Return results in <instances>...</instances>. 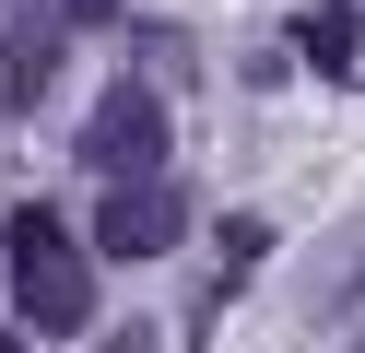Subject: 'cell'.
Listing matches in <instances>:
<instances>
[{"label":"cell","instance_id":"2","mask_svg":"<svg viewBox=\"0 0 365 353\" xmlns=\"http://www.w3.org/2000/svg\"><path fill=\"white\" fill-rule=\"evenodd\" d=\"M165 141H177V118H165V94H153V83H118L95 118H83V165H95L106 188L165 177Z\"/></svg>","mask_w":365,"mask_h":353},{"label":"cell","instance_id":"7","mask_svg":"<svg viewBox=\"0 0 365 353\" xmlns=\"http://www.w3.org/2000/svg\"><path fill=\"white\" fill-rule=\"evenodd\" d=\"M59 24H83V36H95V24H118V0H48Z\"/></svg>","mask_w":365,"mask_h":353},{"label":"cell","instance_id":"3","mask_svg":"<svg viewBox=\"0 0 365 353\" xmlns=\"http://www.w3.org/2000/svg\"><path fill=\"white\" fill-rule=\"evenodd\" d=\"M177 235H189V188L177 177H130L95 200V235H83V259H165Z\"/></svg>","mask_w":365,"mask_h":353},{"label":"cell","instance_id":"6","mask_svg":"<svg viewBox=\"0 0 365 353\" xmlns=\"http://www.w3.org/2000/svg\"><path fill=\"white\" fill-rule=\"evenodd\" d=\"M259 259H271V224H259V212H236V224H224V271L247 282V271H259Z\"/></svg>","mask_w":365,"mask_h":353},{"label":"cell","instance_id":"4","mask_svg":"<svg viewBox=\"0 0 365 353\" xmlns=\"http://www.w3.org/2000/svg\"><path fill=\"white\" fill-rule=\"evenodd\" d=\"M354 0H307V12H294V47H307V71L318 83H354Z\"/></svg>","mask_w":365,"mask_h":353},{"label":"cell","instance_id":"8","mask_svg":"<svg viewBox=\"0 0 365 353\" xmlns=\"http://www.w3.org/2000/svg\"><path fill=\"white\" fill-rule=\"evenodd\" d=\"M0 353H24V342H12V329H0Z\"/></svg>","mask_w":365,"mask_h":353},{"label":"cell","instance_id":"5","mask_svg":"<svg viewBox=\"0 0 365 353\" xmlns=\"http://www.w3.org/2000/svg\"><path fill=\"white\" fill-rule=\"evenodd\" d=\"M36 94H48V24H12V106H36Z\"/></svg>","mask_w":365,"mask_h":353},{"label":"cell","instance_id":"1","mask_svg":"<svg viewBox=\"0 0 365 353\" xmlns=\"http://www.w3.org/2000/svg\"><path fill=\"white\" fill-rule=\"evenodd\" d=\"M0 271H12V295H24V329H48V342L95 329V259H83V235L59 224L48 200L0 224Z\"/></svg>","mask_w":365,"mask_h":353}]
</instances>
